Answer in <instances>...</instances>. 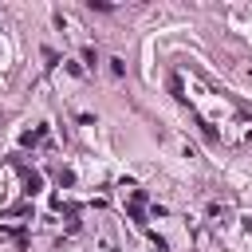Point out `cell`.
I'll use <instances>...</instances> for the list:
<instances>
[{"mask_svg":"<svg viewBox=\"0 0 252 252\" xmlns=\"http://www.w3.org/2000/svg\"><path fill=\"white\" fill-rule=\"evenodd\" d=\"M39 189H43V177H39L35 169H24V193L32 197V193H39Z\"/></svg>","mask_w":252,"mask_h":252,"instance_id":"cell-1","label":"cell"},{"mask_svg":"<svg viewBox=\"0 0 252 252\" xmlns=\"http://www.w3.org/2000/svg\"><path fill=\"white\" fill-rule=\"evenodd\" d=\"M106 63H110V75H126V63L122 59H106Z\"/></svg>","mask_w":252,"mask_h":252,"instance_id":"cell-3","label":"cell"},{"mask_svg":"<svg viewBox=\"0 0 252 252\" xmlns=\"http://www.w3.org/2000/svg\"><path fill=\"white\" fill-rule=\"evenodd\" d=\"M43 138H47V130H43V126H39V130H28V134H24V138H20V142H24V146H39V142H43Z\"/></svg>","mask_w":252,"mask_h":252,"instance_id":"cell-2","label":"cell"}]
</instances>
